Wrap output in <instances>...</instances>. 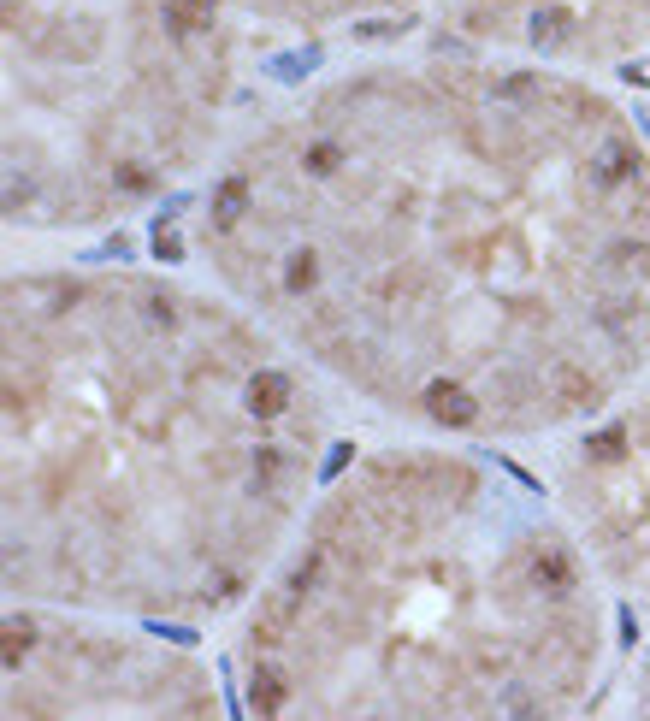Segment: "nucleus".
I'll return each instance as SVG.
<instances>
[{"mask_svg":"<svg viewBox=\"0 0 650 721\" xmlns=\"http://www.w3.org/2000/svg\"><path fill=\"white\" fill-rule=\"evenodd\" d=\"M426 414H432L438 426L461 432V426H473V420H479V396H467L455 379H432V385H426Z\"/></svg>","mask_w":650,"mask_h":721,"instance_id":"obj_1","label":"nucleus"},{"mask_svg":"<svg viewBox=\"0 0 650 721\" xmlns=\"http://www.w3.org/2000/svg\"><path fill=\"white\" fill-rule=\"evenodd\" d=\"M243 402H249V414H255V420H272V414H284V408H290V379H284V373H255V379H249V391H243Z\"/></svg>","mask_w":650,"mask_h":721,"instance_id":"obj_2","label":"nucleus"},{"mask_svg":"<svg viewBox=\"0 0 650 721\" xmlns=\"http://www.w3.org/2000/svg\"><path fill=\"white\" fill-rule=\"evenodd\" d=\"M284 698H290V680H284L278 668H266V662H260L255 674H249V704H255V716H278V710H284Z\"/></svg>","mask_w":650,"mask_h":721,"instance_id":"obj_3","label":"nucleus"},{"mask_svg":"<svg viewBox=\"0 0 650 721\" xmlns=\"http://www.w3.org/2000/svg\"><path fill=\"white\" fill-rule=\"evenodd\" d=\"M532 586L562 597V591L574 586V562H568L562 550H538V556H532Z\"/></svg>","mask_w":650,"mask_h":721,"instance_id":"obj_4","label":"nucleus"},{"mask_svg":"<svg viewBox=\"0 0 650 721\" xmlns=\"http://www.w3.org/2000/svg\"><path fill=\"white\" fill-rule=\"evenodd\" d=\"M243 207H249V178H243V172H231V178L213 190V219H219V225H237V219H243Z\"/></svg>","mask_w":650,"mask_h":721,"instance_id":"obj_5","label":"nucleus"},{"mask_svg":"<svg viewBox=\"0 0 650 721\" xmlns=\"http://www.w3.org/2000/svg\"><path fill=\"white\" fill-rule=\"evenodd\" d=\"M36 645V621H24V615H12L6 627H0V662L6 668H18V656Z\"/></svg>","mask_w":650,"mask_h":721,"instance_id":"obj_6","label":"nucleus"},{"mask_svg":"<svg viewBox=\"0 0 650 721\" xmlns=\"http://www.w3.org/2000/svg\"><path fill=\"white\" fill-rule=\"evenodd\" d=\"M532 42H538V48H562V42H568V12L544 6V12L532 18Z\"/></svg>","mask_w":650,"mask_h":721,"instance_id":"obj_7","label":"nucleus"},{"mask_svg":"<svg viewBox=\"0 0 650 721\" xmlns=\"http://www.w3.org/2000/svg\"><path fill=\"white\" fill-rule=\"evenodd\" d=\"M633 172V148L627 142H603V154H597V178L603 184H621Z\"/></svg>","mask_w":650,"mask_h":721,"instance_id":"obj_8","label":"nucleus"},{"mask_svg":"<svg viewBox=\"0 0 650 721\" xmlns=\"http://www.w3.org/2000/svg\"><path fill=\"white\" fill-rule=\"evenodd\" d=\"M166 18H172V30H201L213 18V0H166Z\"/></svg>","mask_w":650,"mask_h":721,"instance_id":"obj_9","label":"nucleus"},{"mask_svg":"<svg viewBox=\"0 0 650 721\" xmlns=\"http://www.w3.org/2000/svg\"><path fill=\"white\" fill-rule=\"evenodd\" d=\"M314 278H320V261H314V249H296L290 266H284V284L302 296V290H314Z\"/></svg>","mask_w":650,"mask_h":721,"instance_id":"obj_10","label":"nucleus"},{"mask_svg":"<svg viewBox=\"0 0 650 721\" xmlns=\"http://www.w3.org/2000/svg\"><path fill=\"white\" fill-rule=\"evenodd\" d=\"M585 456H591V461H621V456H627V432H621V426L597 432V438L585 444Z\"/></svg>","mask_w":650,"mask_h":721,"instance_id":"obj_11","label":"nucleus"},{"mask_svg":"<svg viewBox=\"0 0 650 721\" xmlns=\"http://www.w3.org/2000/svg\"><path fill=\"white\" fill-rule=\"evenodd\" d=\"M302 166H308L314 178H331V172L343 166V148H337V142H314V148L302 154Z\"/></svg>","mask_w":650,"mask_h":721,"instance_id":"obj_12","label":"nucleus"},{"mask_svg":"<svg viewBox=\"0 0 650 721\" xmlns=\"http://www.w3.org/2000/svg\"><path fill=\"white\" fill-rule=\"evenodd\" d=\"M562 391H568V402H585V408L597 402V385H591V379H580V373H562Z\"/></svg>","mask_w":650,"mask_h":721,"instance_id":"obj_13","label":"nucleus"}]
</instances>
